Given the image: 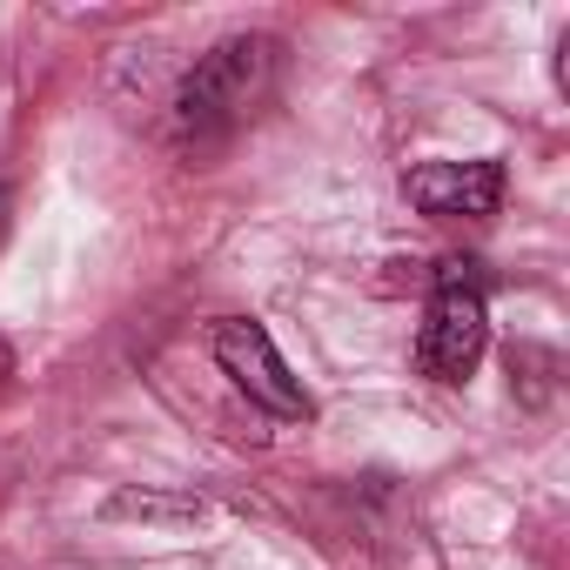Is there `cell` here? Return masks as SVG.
I'll list each match as a JSON object with an SVG mask.
<instances>
[{
  "mask_svg": "<svg viewBox=\"0 0 570 570\" xmlns=\"http://www.w3.org/2000/svg\"><path fill=\"white\" fill-rule=\"evenodd\" d=\"M282 75V41L275 35H228L215 41L175 88V128L188 148H215L228 141L248 115H262V101L275 95Z\"/></svg>",
  "mask_w": 570,
  "mask_h": 570,
  "instance_id": "1",
  "label": "cell"
},
{
  "mask_svg": "<svg viewBox=\"0 0 570 570\" xmlns=\"http://www.w3.org/2000/svg\"><path fill=\"white\" fill-rule=\"evenodd\" d=\"M483 262L470 255H443L436 268H423V330H416V370L430 383H470V370L483 363L490 343V309H483Z\"/></svg>",
  "mask_w": 570,
  "mask_h": 570,
  "instance_id": "2",
  "label": "cell"
},
{
  "mask_svg": "<svg viewBox=\"0 0 570 570\" xmlns=\"http://www.w3.org/2000/svg\"><path fill=\"white\" fill-rule=\"evenodd\" d=\"M208 350H215L222 376H228L255 410H268L275 423H309V416H316V403H309L303 376L282 363L275 336H268L255 316H222V323L208 330Z\"/></svg>",
  "mask_w": 570,
  "mask_h": 570,
  "instance_id": "3",
  "label": "cell"
},
{
  "mask_svg": "<svg viewBox=\"0 0 570 570\" xmlns=\"http://www.w3.org/2000/svg\"><path fill=\"white\" fill-rule=\"evenodd\" d=\"M403 195L416 215L436 222H483L503 208V161L476 155V161H416L403 175Z\"/></svg>",
  "mask_w": 570,
  "mask_h": 570,
  "instance_id": "4",
  "label": "cell"
},
{
  "mask_svg": "<svg viewBox=\"0 0 570 570\" xmlns=\"http://www.w3.org/2000/svg\"><path fill=\"white\" fill-rule=\"evenodd\" d=\"M108 517H141V523H195L202 497H155V490H121L108 503Z\"/></svg>",
  "mask_w": 570,
  "mask_h": 570,
  "instance_id": "5",
  "label": "cell"
},
{
  "mask_svg": "<svg viewBox=\"0 0 570 570\" xmlns=\"http://www.w3.org/2000/svg\"><path fill=\"white\" fill-rule=\"evenodd\" d=\"M8 228H14V188L0 181V248H8Z\"/></svg>",
  "mask_w": 570,
  "mask_h": 570,
  "instance_id": "6",
  "label": "cell"
},
{
  "mask_svg": "<svg viewBox=\"0 0 570 570\" xmlns=\"http://www.w3.org/2000/svg\"><path fill=\"white\" fill-rule=\"evenodd\" d=\"M8 376H14V343L0 336V390H8Z\"/></svg>",
  "mask_w": 570,
  "mask_h": 570,
  "instance_id": "7",
  "label": "cell"
}]
</instances>
